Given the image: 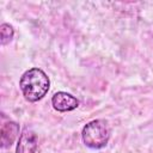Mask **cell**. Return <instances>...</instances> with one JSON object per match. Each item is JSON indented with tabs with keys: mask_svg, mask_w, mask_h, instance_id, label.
<instances>
[{
	"mask_svg": "<svg viewBox=\"0 0 153 153\" xmlns=\"http://www.w3.org/2000/svg\"><path fill=\"white\" fill-rule=\"evenodd\" d=\"M14 35V30L12 27V25L4 23L0 26V43L1 45H6L7 43H10L13 38Z\"/></svg>",
	"mask_w": 153,
	"mask_h": 153,
	"instance_id": "cell-6",
	"label": "cell"
},
{
	"mask_svg": "<svg viewBox=\"0 0 153 153\" xmlns=\"http://www.w3.org/2000/svg\"><path fill=\"white\" fill-rule=\"evenodd\" d=\"M51 104L56 111L67 112V111H72V110L76 109L79 106V100L74 96H72L67 92L60 91L53 96Z\"/></svg>",
	"mask_w": 153,
	"mask_h": 153,
	"instance_id": "cell-3",
	"label": "cell"
},
{
	"mask_svg": "<svg viewBox=\"0 0 153 153\" xmlns=\"http://www.w3.org/2000/svg\"><path fill=\"white\" fill-rule=\"evenodd\" d=\"M19 86L26 100L37 102L48 93L50 80L42 69L30 68L22 75Z\"/></svg>",
	"mask_w": 153,
	"mask_h": 153,
	"instance_id": "cell-1",
	"label": "cell"
},
{
	"mask_svg": "<svg viewBox=\"0 0 153 153\" xmlns=\"http://www.w3.org/2000/svg\"><path fill=\"white\" fill-rule=\"evenodd\" d=\"M19 135V124L10 121L2 124L1 127V147L7 148L11 147Z\"/></svg>",
	"mask_w": 153,
	"mask_h": 153,
	"instance_id": "cell-5",
	"label": "cell"
},
{
	"mask_svg": "<svg viewBox=\"0 0 153 153\" xmlns=\"http://www.w3.org/2000/svg\"><path fill=\"white\" fill-rule=\"evenodd\" d=\"M37 135L32 129L25 128L18 140L16 153H35L37 149Z\"/></svg>",
	"mask_w": 153,
	"mask_h": 153,
	"instance_id": "cell-4",
	"label": "cell"
},
{
	"mask_svg": "<svg viewBox=\"0 0 153 153\" xmlns=\"http://www.w3.org/2000/svg\"><path fill=\"white\" fill-rule=\"evenodd\" d=\"M81 136L87 147L92 149L103 148L108 145L110 139L109 124L104 120H93L82 128Z\"/></svg>",
	"mask_w": 153,
	"mask_h": 153,
	"instance_id": "cell-2",
	"label": "cell"
}]
</instances>
